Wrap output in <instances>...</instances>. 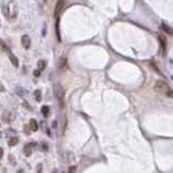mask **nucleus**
<instances>
[{"mask_svg":"<svg viewBox=\"0 0 173 173\" xmlns=\"http://www.w3.org/2000/svg\"><path fill=\"white\" fill-rule=\"evenodd\" d=\"M155 90L158 91L160 93H164L166 95H168L169 98H172V90L169 87V84L166 82V81H162V80H158L155 83Z\"/></svg>","mask_w":173,"mask_h":173,"instance_id":"f257e3e1","label":"nucleus"},{"mask_svg":"<svg viewBox=\"0 0 173 173\" xmlns=\"http://www.w3.org/2000/svg\"><path fill=\"white\" fill-rule=\"evenodd\" d=\"M54 94L58 98V105L61 108H64L65 106V90L61 84L56 83L54 85Z\"/></svg>","mask_w":173,"mask_h":173,"instance_id":"f03ea898","label":"nucleus"},{"mask_svg":"<svg viewBox=\"0 0 173 173\" xmlns=\"http://www.w3.org/2000/svg\"><path fill=\"white\" fill-rule=\"evenodd\" d=\"M64 3H65V0H58V3L55 5V12H54V14H55V18H60V12H61V10L63 9Z\"/></svg>","mask_w":173,"mask_h":173,"instance_id":"7ed1b4c3","label":"nucleus"},{"mask_svg":"<svg viewBox=\"0 0 173 173\" xmlns=\"http://www.w3.org/2000/svg\"><path fill=\"white\" fill-rule=\"evenodd\" d=\"M35 146H36L35 143H29V144L25 145V147H24V154L26 156H31L33 154V151H34Z\"/></svg>","mask_w":173,"mask_h":173,"instance_id":"20e7f679","label":"nucleus"},{"mask_svg":"<svg viewBox=\"0 0 173 173\" xmlns=\"http://www.w3.org/2000/svg\"><path fill=\"white\" fill-rule=\"evenodd\" d=\"M7 53H8V55H9L11 63H12V64H13L15 67H18V58H16V56H15V55H14V54L11 52V50H9V51H8Z\"/></svg>","mask_w":173,"mask_h":173,"instance_id":"39448f33","label":"nucleus"},{"mask_svg":"<svg viewBox=\"0 0 173 173\" xmlns=\"http://www.w3.org/2000/svg\"><path fill=\"white\" fill-rule=\"evenodd\" d=\"M22 45L25 49H28L31 47V38L27 35H24L22 37Z\"/></svg>","mask_w":173,"mask_h":173,"instance_id":"423d86ee","label":"nucleus"},{"mask_svg":"<svg viewBox=\"0 0 173 173\" xmlns=\"http://www.w3.org/2000/svg\"><path fill=\"white\" fill-rule=\"evenodd\" d=\"M29 127H31V131H37L38 130V123L35 119H31L29 121Z\"/></svg>","mask_w":173,"mask_h":173,"instance_id":"0eeeda50","label":"nucleus"},{"mask_svg":"<svg viewBox=\"0 0 173 173\" xmlns=\"http://www.w3.org/2000/svg\"><path fill=\"white\" fill-rule=\"evenodd\" d=\"M41 113H42V115L45 116V118L49 116V113H50V108L48 105H43V106L41 107Z\"/></svg>","mask_w":173,"mask_h":173,"instance_id":"6e6552de","label":"nucleus"},{"mask_svg":"<svg viewBox=\"0 0 173 173\" xmlns=\"http://www.w3.org/2000/svg\"><path fill=\"white\" fill-rule=\"evenodd\" d=\"M159 41H160V45H161L162 50L166 51V48H167V41H166V38H164L162 36H159Z\"/></svg>","mask_w":173,"mask_h":173,"instance_id":"1a4fd4ad","label":"nucleus"},{"mask_svg":"<svg viewBox=\"0 0 173 173\" xmlns=\"http://www.w3.org/2000/svg\"><path fill=\"white\" fill-rule=\"evenodd\" d=\"M34 95H35V98L37 102L41 101V91L40 90H36L35 92H34Z\"/></svg>","mask_w":173,"mask_h":173,"instance_id":"9d476101","label":"nucleus"},{"mask_svg":"<svg viewBox=\"0 0 173 173\" xmlns=\"http://www.w3.org/2000/svg\"><path fill=\"white\" fill-rule=\"evenodd\" d=\"M45 68V62L43 60H40L39 62H38V69L41 71H43Z\"/></svg>","mask_w":173,"mask_h":173,"instance_id":"9b49d317","label":"nucleus"},{"mask_svg":"<svg viewBox=\"0 0 173 173\" xmlns=\"http://www.w3.org/2000/svg\"><path fill=\"white\" fill-rule=\"evenodd\" d=\"M18 143V138H11L9 141V146H14Z\"/></svg>","mask_w":173,"mask_h":173,"instance_id":"f8f14e48","label":"nucleus"},{"mask_svg":"<svg viewBox=\"0 0 173 173\" xmlns=\"http://www.w3.org/2000/svg\"><path fill=\"white\" fill-rule=\"evenodd\" d=\"M162 29H164V31H167L169 35H172V31H171V28L168 26V25H166V24H162Z\"/></svg>","mask_w":173,"mask_h":173,"instance_id":"ddd939ff","label":"nucleus"},{"mask_svg":"<svg viewBox=\"0 0 173 173\" xmlns=\"http://www.w3.org/2000/svg\"><path fill=\"white\" fill-rule=\"evenodd\" d=\"M0 48H2V49L3 50H5V51H7V52H8V51H9V48H8V47H7V45H5V41H3V40L2 39H0Z\"/></svg>","mask_w":173,"mask_h":173,"instance_id":"4468645a","label":"nucleus"},{"mask_svg":"<svg viewBox=\"0 0 173 173\" xmlns=\"http://www.w3.org/2000/svg\"><path fill=\"white\" fill-rule=\"evenodd\" d=\"M34 76H35V77H39V76H40V71H39V69H36V71H34Z\"/></svg>","mask_w":173,"mask_h":173,"instance_id":"2eb2a0df","label":"nucleus"},{"mask_svg":"<svg viewBox=\"0 0 173 173\" xmlns=\"http://www.w3.org/2000/svg\"><path fill=\"white\" fill-rule=\"evenodd\" d=\"M68 173H76V167H71V168H69V172Z\"/></svg>","mask_w":173,"mask_h":173,"instance_id":"dca6fc26","label":"nucleus"},{"mask_svg":"<svg viewBox=\"0 0 173 173\" xmlns=\"http://www.w3.org/2000/svg\"><path fill=\"white\" fill-rule=\"evenodd\" d=\"M2 156H3V149L0 147V159L2 158Z\"/></svg>","mask_w":173,"mask_h":173,"instance_id":"f3484780","label":"nucleus"},{"mask_svg":"<svg viewBox=\"0 0 173 173\" xmlns=\"http://www.w3.org/2000/svg\"><path fill=\"white\" fill-rule=\"evenodd\" d=\"M42 148H45V151H48V149H47V148H48L47 144H42Z\"/></svg>","mask_w":173,"mask_h":173,"instance_id":"a211bd4d","label":"nucleus"},{"mask_svg":"<svg viewBox=\"0 0 173 173\" xmlns=\"http://www.w3.org/2000/svg\"><path fill=\"white\" fill-rule=\"evenodd\" d=\"M53 173H58L56 172V170H53Z\"/></svg>","mask_w":173,"mask_h":173,"instance_id":"6ab92c4d","label":"nucleus"},{"mask_svg":"<svg viewBox=\"0 0 173 173\" xmlns=\"http://www.w3.org/2000/svg\"><path fill=\"white\" fill-rule=\"evenodd\" d=\"M18 173H23V171L21 170V171H18Z\"/></svg>","mask_w":173,"mask_h":173,"instance_id":"aec40b11","label":"nucleus"}]
</instances>
